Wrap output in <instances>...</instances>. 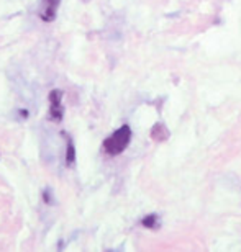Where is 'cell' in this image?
I'll use <instances>...</instances> for the list:
<instances>
[{
  "label": "cell",
  "mask_w": 241,
  "mask_h": 252,
  "mask_svg": "<svg viewBox=\"0 0 241 252\" xmlns=\"http://www.w3.org/2000/svg\"><path fill=\"white\" fill-rule=\"evenodd\" d=\"M130 141H132V128L128 125H123L110 138L103 141V151L108 156H118L128 148Z\"/></svg>",
  "instance_id": "obj_1"
},
{
  "label": "cell",
  "mask_w": 241,
  "mask_h": 252,
  "mask_svg": "<svg viewBox=\"0 0 241 252\" xmlns=\"http://www.w3.org/2000/svg\"><path fill=\"white\" fill-rule=\"evenodd\" d=\"M66 141H68V149H66V164L68 165H72L74 160H76V148H74V143L72 139L66 136Z\"/></svg>",
  "instance_id": "obj_5"
},
{
  "label": "cell",
  "mask_w": 241,
  "mask_h": 252,
  "mask_svg": "<svg viewBox=\"0 0 241 252\" xmlns=\"http://www.w3.org/2000/svg\"><path fill=\"white\" fill-rule=\"evenodd\" d=\"M63 92L58 89H54L49 92V118L53 122H61L63 120Z\"/></svg>",
  "instance_id": "obj_2"
},
{
  "label": "cell",
  "mask_w": 241,
  "mask_h": 252,
  "mask_svg": "<svg viewBox=\"0 0 241 252\" xmlns=\"http://www.w3.org/2000/svg\"><path fill=\"white\" fill-rule=\"evenodd\" d=\"M168 136H169V131L166 129V126L164 125H161V123H156L153 126V129H151V138L154 141H164V139H168Z\"/></svg>",
  "instance_id": "obj_4"
},
{
  "label": "cell",
  "mask_w": 241,
  "mask_h": 252,
  "mask_svg": "<svg viewBox=\"0 0 241 252\" xmlns=\"http://www.w3.org/2000/svg\"><path fill=\"white\" fill-rule=\"evenodd\" d=\"M143 226L144 228H156L158 226V216L156 215H148L146 218H143Z\"/></svg>",
  "instance_id": "obj_6"
},
{
  "label": "cell",
  "mask_w": 241,
  "mask_h": 252,
  "mask_svg": "<svg viewBox=\"0 0 241 252\" xmlns=\"http://www.w3.org/2000/svg\"><path fill=\"white\" fill-rule=\"evenodd\" d=\"M59 3H61V0H41V5H39V10H38L39 18H41L43 22H53V20L56 18Z\"/></svg>",
  "instance_id": "obj_3"
}]
</instances>
